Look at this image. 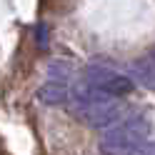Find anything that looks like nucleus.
I'll return each instance as SVG.
<instances>
[{
  "label": "nucleus",
  "mask_w": 155,
  "mask_h": 155,
  "mask_svg": "<svg viewBox=\"0 0 155 155\" xmlns=\"http://www.w3.org/2000/svg\"><path fill=\"white\" fill-rule=\"evenodd\" d=\"M83 83L90 85V88H95V90H100V93L113 95V98L128 95L133 90V80L128 75H123L118 70H110V68H105V65H90V68H85Z\"/></svg>",
  "instance_id": "nucleus-3"
},
{
  "label": "nucleus",
  "mask_w": 155,
  "mask_h": 155,
  "mask_svg": "<svg viewBox=\"0 0 155 155\" xmlns=\"http://www.w3.org/2000/svg\"><path fill=\"white\" fill-rule=\"evenodd\" d=\"M133 70H135V78H138L143 85H148V88L155 90V53H150V55H145L143 60H138L133 65Z\"/></svg>",
  "instance_id": "nucleus-5"
},
{
  "label": "nucleus",
  "mask_w": 155,
  "mask_h": 155,
  "mask_svg": "<svg viewBox=\"0 0 155 155\" xmlns=\"http://www.w3.org/2000/svg\"><path fill=\"white\" fill-rule=\"evenodd\" d=\"M68 100L73 105V113L93 128H110L115 120L123 118V105L118 103V98L100 93L85 83H80L75 90H70Z\"/></svg>",
  "instance_id": "nucleus-1"
},
{
  "label": "nucleus",
  "mask_w": 155,
  "mask_h": 155,
  "mask_svg": "<svg viewBox=\"0 0 155 155\" xmlns=\"http://www.w3.org/2000/svg\"><path fill=\"white\" fill-rule=\"evenodd\" d=\"M68 95H70V90H68V85L63 80H48L45 85H40V90H38V98H40L45 105H60V103H68Z\"/></svg>",
  "instance_id": "nucleus-4"
},
{
  "label": "nucleus",
  "mask_w": 155,
  "mask_h": 155,
  "mask_svg": "<svg viewBox=\"0 0 155 155\" xmlns=\"http://www.w3.org/2000/svg\"><path fill=\"white\" fill-rule=\"evenodd\" d=\"M150 135V123L143 115H128L105 128L100 138L103 155H138Z\"/></svg>",
  "instance_id": "nucleus-2"
}]
</instances>
